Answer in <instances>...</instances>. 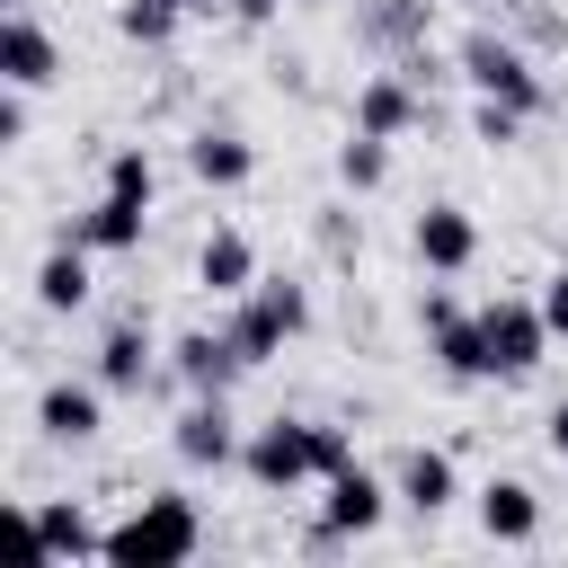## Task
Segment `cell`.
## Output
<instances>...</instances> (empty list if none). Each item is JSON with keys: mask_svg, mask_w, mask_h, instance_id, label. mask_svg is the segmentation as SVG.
I'll use <instances>...</instances> for the list:
<instances>
[{"mask_svg": "<svg viewBox=\"0 0 568 568\" xmlns=\"http://www.w3.org/2000/svg\"><path fill=\"white\" fill-rule=\"evenodd\" d=\"M417 328H426V346H435V364H444V382H497V364H488V328H479V311H462L453 293H426V302H417Z\"/></svg>", "mask_w": 568, "mask_h": 568, "instance_id": "8992f818", "label": "cell"}, {"mask_svg": "<svg viewBox=\"0 0 568 568\" xmlns=\"http://www.w3.org/2000/svg\"><path fill=\"white\" fill-rule=\"evenodd\" d=\"M98 186H115V195H142V204H151V151H142V142H115Z\"/></svg>", "mask_w": 568, "mask_h": 568, "instance_id": "484cf974", "label": "cell"}, {"mask_svg": "<svg viewBox=\"0 0 568 568\" xmlns=\"http://www.w3.org/2000/svg\"><path fill=\"white\" fill-rule=\"evenodd\" d=\"M293 9H320V0H293Z\"/></svg>", "mask_w": 568, "mask_h": 568, "instance_id": "836d02e7", "label": "cell"}, {"mask_svg": "<svg viewBox=\"0 0 568 568\" xmlns=\"http://www.w3.org/2000/svg\"><path fill=\"white\" fill-rule=\"evenodd\" d=\"M240 470L257 497H293L320 479V453H311V417H266L248 444H240Z\"/></svg>", "mask_w": 568, "mask_h": 568, "instance_id": "277c9868", "label": "cell"}, {"mask_svg": "<svg viewBox=\"0 0 568 568\" xmlns=\"http://www.w3.org/2000/svg\"><path fill=\"white\" fill-rule=\"evenodd\" d=\"M106 426V382H44L36 390V435L44 444H98Z\"/></svg>", "mask_w": 568, "mask_h": 568, "instance_id": "7c38bea8", "label": "cell"}, {"mask_svg": "<svg viewBox=\"0 0 568 568\" xmlns=\"http://www.w3.org/2000/svg\"><path fill=\"white\" fill-rule=\"evenodd\" d=\"M0 80L9 89H53L62 80V44H53V27L36 9H9L0 18Z\"/></svg>", "mask_w": 568, "mask_h": 568, "instance_id": "ba28073f", "label": "cell"}, {"mask_svg": "<svg viewBox=\"0 0 568 568\" xmlns=\"http://www.w3.org/2000/svg\"><path fill=\"white\" fill-rule=\"evenodd\" d=\"M151 373H160V346H151V320L142 311H124V320H106V337H98V382L106 390H151Z\"/></svg>", "mask_w": 568, "mask_h": 568, "instance_id": "5bb4252c", "label": "cell"}, {"mask_svg": "<svg viewBox=\"0 0 568 568\" xmlns=\"http://www.w3.org/2000/svg\"><path fill=\"white\" fill-rule=\"evenodd\" d=\"M9 9H36V0H9Z\"/></svg>", "mask_w": 568, "mask_h": 568, "instance_id": "d6a6232c", "label": "cell"}, {"mask_svg": "<svg viewBox=\"0 0 568 568\" xmlns=\"http://www.w3.org/2000/svg\"><path fill=\"white\" fill-rule=\"evenodd\" d=\"M142 231H151V204L142 195H115V186H98V204L62 222V240H80L89 257H124V248H142Z\"/></svg>", "mask_w": 568, "mask_h": 568, "instance_id": "9c48e42d", "label": "cell"}, {"mask_svg": "<svg viewBox=\"0 0 568 568\" xmlns=\"http://www.w3.org/2000/svg\"><path fill=\"white\" fill-rule=\"evenodd\" d=\"M320 488H328V506H320V515H328V524H337L346 541H355V532H373V524L390 515V497H399V488H382V479H373L364 462H346V470H328Z\"/></svg>", "mask_w": 568, "mask_h": 568, "instance_id": "ac0fdd59", "label": "cell"}, {"mask_svg": "<svg viewBox=\"0 0 568 568\" xmlns=\"http://www.w3.org/2000/svg\"><path fill=\"white\" fill-rule=\"evenodd\" d=\"M195 550H204V515H195L186 488H151V497H133L124 524H106V559L115 568H178Z\"/></svg>", "mask_w": 568, "mask_h": 568, "instance_id": "6da1fadb", "label": "cell"}, {"mask_svg": "<svg viewBox=\"0 0 568 568\" xmlns=\"http://www.w3.org/2000/svg\"><path fill=\"white\" fill-rule=\"evenodd\" d=\"M27 98H36V89H9V80H0V151L27 142Z\"/></svg>", "mask_w": 568, "mask_h": 568, "instance_id": "f1b7e54d", "label": "cell"}, {"mask_svg": "<svg viewBox=\"0 0 568 568\" xmlns=\"http://www.w3.org/2000/svg\"><path fill=\"white\" fill-rule=\"evenodd\" d=\"M426 27H435V0H364L355 9V44H373V53H417Z\"/></svg>", "mask_w": 568, "mask_h": 568, "instance_id": "ffe728a7", "label": "cell"}, {"mask_svg": "<svg viewBox=\"0 0 568 568\" xmlns=\"http://www.w3.org/2000/svg\"><path fill=\"white\" fill-rule=\"evenodd\" d=\"M89 293H98V275H89V248L53 231V248H44V266H36V302H44V311H80Z\"/></svg>", "mask_w": 568, "mask_h": 568, "instance_id": "44dd1931", "label": "cell"}, {"mask_svg": "<svg viewBox=\"0 0 568 568\" xmlns=\"http://www.w3.org/2000/svg\"><path fill=\"white\" fill-rule=\"evenodd\" d=\"M195 9H213V0H124V9H115V36H124V44H142V53H160Z\"/></svg>", "mask_w": 568, "mask_h": 568, "instance_id": "603a6c76", "label": "cell"}, {"mask_svg": "<svg viewBox=\"0 0 568 568\" xmlns=\"http://www.w3.org/2000/svg\"><path fill=\"white\" fill-rule=\"evenodd\" d=\"M186 169H195V186H248L257 178V142L231 133V124H195L186 133Z\"/></svg>", "mask_w": 568, "mask_h": 568, "instance_id": "e0dca14e", "label": "cell"}, {"mask_svg": "<svg viewBox=\"0 0 568 568\" xmlns=\"http://www.w3.org/2000/svg\"><path fill=\"white\" fill-rule=\"evenodd\" d=\"M248 373V355L231 346V328H186L178 346H169V382L178 390H231Z\"/></svg>", "mask_w": 568, "mask_h": 568, "instance_id": "9a60e30c", "label": "cell"}, {"mask_svg": "<svg viewBox=\"0 0 568 568\" xmlns=\"http://www.w3.org/2000/svg\"><path fill=\"white\" fill-rule=\"evenodd\" d=\"M408 248H417V266H426V275H462V266L479 257V222H470L462 204H417Z\"/></svg>", "mask_w": 568, "mask_h": 568, "instance_id": "8fae6325", "label": "cell"}, {"mask_svg": "<svg viewBox=\"0 0 568 568\" xmlns=\"http://www.w3.org/2000/svg\"><path fill=\"white\" fill-rule=\"evenodd\" d=\"M532 302H541V320H550V337H568V266H550Z\"/></svg>", "mask_w": 568, "mask_h": 568, "instance_id": "f546056e", "label": "cell"}, {"mask_svg": "<svg viewBox=\"0 0 568 568\" xmlns=\"http://www.w3.org/2000/svg\"><path fill=\"white\" fill-rule=\"evenodd\" d=\"M390 488H399V506H408V515H444V506L462 497V470H453V453H435V444H408Z\"/></svg>", "mask_w": 568, "mask_h": 568, "instance_id": "d6986e66", "label": "cell"}, {"mask_svg": "<svg viewBox=\"0 0 568 568\" xmlns=\"http://www.w3.org/2000/svg\"><path fill=\"white\" fill-rule=\"evenodd\" d=\"M541 435H550V453L568 462V399H550V417H541Z\"/></svg>", "mask_w": 568, "mask_h": 568, "instance_id": "1f68e13d", "label": "cell"}, {"mask_svg": "<svg viewBox=\"0 0 568 568\" xmlns=\"http://www.w3.org/2000/svg\"><path fill=\"white\" fill-rule=\"evenodd\" d=\"M240 426H231V399L222 390H186V408H178V426H169V453L186 462V470H222V462H240Z\"/></svg>", "mask_w": 568, "mask_h": 568, "instance_id": "52a82bcc", "label": "cell"}, {"mask_svg": "<svg viewBox=\"0 0 568 568\" xmlns=\"http://www.w3.org/2000/svg\"><path fill=\"white\" fill-rule=\"evenodd\" d=\"M479 532H488V541H532V532H541V497H532L524 479H488V488H479Z\"/></svg>", "mask_w": 568, "mask_h": 568, "instance_id": "7402d4cb", "label": "cell"}, {"mask_svg": "<svg viewBox=\"0 0 568 568\" xmlns=\"http://www.w3.org/2000/svg\"><path fill=\"white\" fill-rule=\"evenodd\" d=\"M257 275H266V266H257V240H248V231H231V222H222V231H204V240H195V284H204L213 302H240Z\"/></svg>", "mask_w": 568, "mask_h": 568, "instance_id": "2e32d148", "label": "cell"}, {"mask_svg": "<svg viewBox=\"0 0 568 568\" xmlns=\"http://www.w3.org/2000/svg\"><path fill=\"white\" fill-rule=\"evenodd\" d=\"M479 328H488V364H497V382L541 373V355H550V320H541V302L497 293V302H479Z\"/></svg>", "mask_w": 568, "mask_h": 568, "instance_id": "5b68a950", "label": "cell"}, {"mask_svg": "<svg viewBox=\"0 0 568 568\" xmlns=\"http://www.w3.org/2000/svg\"><path fill=\"white\" fill-rule=\"evenodd\" d=\"M311 453H320V479H328V470H346V462H355V435H346V426H328V417H311Z\"/></svg>", "mask_w": 568, "mask_h": 568, "instance_id": "83f0119b", "label": "cell"}, {"mask_svg": "<svg viewBox=\"0 0 568 568\" xmlns=\"http://www.w3.org/2000/svg\"><path fill=\"white\" fill-rule=\"evenodd\" d=\"M453 62H462V80H470L479 98H506V106H524V115H550V80L532 71V53H524L506 27H470Z\"/></svg>", "mask_w": 568, "mask_h": 568, "instance_id": "3957f363", "label": "cell"}, {"mask_svg": "<svg viewBox=\"0 0 568 568\" xmlns=\"http://www.w3.org/2000/svg\"><path fill=\"white\" fill-rule=\"evenodd\" d=\"M435 106H426V80H408V71H373L364 89H355V124L364 133H382V142H399V133H417Z\"/></svg>", "mask_w": 568, "mask_h": 568, "instance_id": "30bf717a", "label": "cell"}, {"mask_svg": "<svg viewBox=\"0 0 568 568\" xmlns=\"http://www.w3.org/2000/svg\"><path fill=\"white\" fill-rule=\"evenodd\" d=\"M524 124H532V115H524V106H506V98H479V106H470V142H488V151H515V142H524Z\"/></svg>", "mask_w": 568, "mask_h": 568, "instance_id": "d4e9b609", "label": "cell"}, {"mask_svg": "<svg viewBox=\"0 0 568 568\" xmlns=\"http://www.w3.org/2000/svg\"><path fill=\"white\" fill-rule=\"evenodd\" d=\"M311 240H320L328 257H355V248H364V222H355L346 204H320V222H311Z\"/></svg>", "mask_w": 568, "mask_h": 568, "instance_id": "4316f807", "label": "cell"}, {"mask_svg": "<svg viewBox=\"0 0 568 568\" xmlns=\"http://www.w3.org/2000/svg\"><path fill=\"white\" fill-rule=\"evenodd\" d=\"M27 541L44 559H106V532L89 524L80 497H27Z\"/></svg>", "mask_w": 568, "mask_h": 568, "instance_id": "4fadbf2b", "label": "cell"}, {"mask_svg": "<svg viewBox=\"0 0 568 568\" xmlns=\"http://www.w3.org/2000/svg\"><path fill=\"white\" fill-rule=\"evenodd\" d=\"M382 178H390V142L364 133V124H346V142H337V186H346V195H373Z\"/></svg>", "mask_w": 568, "mask_h": 568, "instance_id": "cb8c5ba5", "label": "cell"}, {"mask_svg": "<svg viewBox=\"0 0 568 568\" xmlns=\"http://www.w3.org/2000/svg\"><path fill=\"white\" fill-rule=\"evenodd\" d=\"M231 346L248 355V364H275L302 328H311V284H293V275H257L240 302H231Z\"/></svg>", "mask_w": 568, "mask_h": 568, "instance_id": "7a4b0ae2", "label": "cell"}, {"mask_svg": "<svg viewBox=\"0 0 568 568\" xmlns=\"http://www.w3.org/2000/svg\"><path fill=\"white\" fill-rule=\"evenodd\" d=\"M222 9H231V18H240V27H275V18H284V9H293V0H222Z\"/></svg>", "mask_w": 568, "mask_h": 568, "instance_id": "4dcf8cb0", "label": "cell"}]
</instances>
